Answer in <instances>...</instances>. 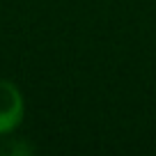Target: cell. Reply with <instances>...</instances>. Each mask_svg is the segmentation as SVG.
Listing matches in <instances>:
<instances>
[{
  "label": "cell",
  "instance_id": "1",
  "mask_svg": "<svg viewBox=\"0 0 156 156\" xmlns=\"http://www.w3.org/2000/svg\"><path fill=\"white\" fill-rule=\"evenodd\" d=\"M23 97L19 87L5 78H0V136L14 131L23 119Z\"/></svg>",
  "mask_w": 156,
  "mask_h": 156
}]
</instances>
